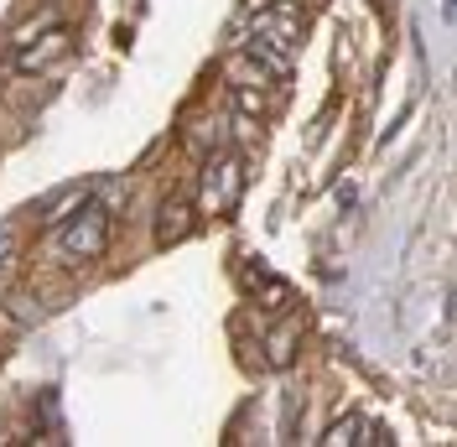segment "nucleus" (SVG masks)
<instances>
[{"mask_svg": "<svg viewBox=\"0 0 457 447\" xmlns=\"http://www.w3.org/2000/svg\"><path fill=\"white\" fill-rule=\"evenodd\" d=\"M250 63L260 73H270V79H286L291 73V21H276V27L255 31L250 37Z\"/></svg>", "mask_w": 457, "mask_h": 447, "instance_id": "7ed1b4c3", "label": "nucleus"}, {"mask_svg": "<svg viewBox=\"0 0 457 447\" xmlns=\"http://www.w3.org/2000/svg\"><path fill=\"white\" fill-rule=\"evenodd\" d=\"M187 229H193V203H187V198H171L167 208H162V224H156V245L182 240Z\"/></svg>", "mask_w": 457, "mask_h": 447, "instance_id": "20e7f679", "label": "nucleus"}, {"mask_svg": "<svg viewBox=\"0 0 457 447\" xmlns=\"http://www.w3.org/2000/svg\"><path fill=\"white\" fill-rule=\"evenodd\" d=\"M11 255H16V234L0 229V266H11Z\"/></svg>", "mask_w": 457, "mask_h": 447, "instance_id": "0eeeda50", "label": "nucleus"}, {"mask_svg": "<svg viewBox=\"0 0 457 447\" xmlns=\"http://www.w3.org/2000/svg\"><path fill=\"white\" fill-rule=\"evenodd\" d=\"M62 47H68V31H53L47 42H37V47H31V53L21 57V63H16V73H37V68H42L47 57H57Z\"/></svg>", "mask_w": 457, "mask_h": 447, "instance_id": "423d86ee", "label": "nucleus"}, {"mask_svg": "<svg viewBox=\"0 0 457 447\" xmlns=\"http://www.w3.org/2000/svg\"><path fill=\"white\" fill-rule=\"evenodd\" d=\"M296 333H302L296 323H281L276 333L265 338V343H270V349H265V359L276 364V369H286V364H291V354H296Z\"/></svg>", "mask_w": 457, "mask_h": 447, "instance_id": "39448f33", "label": "nucleus"}, {"mask_svg": "<svg viewBox=\"0 0 457 447\" xmlns=\"http://www.w3.org/2000/svg\"><path fill=\"white\" fill-rule=\"evenodd\" d=\"M239 193H245V162L224 151V156H213L208 167H203V193L198 203L208 214H234L239 208Z\"/></svg>", "mask_w": 457, "mask_h": 447, "instance_id": "f03ea898", "label": "nucleus"}, {"mask_svg": "<svg viewBox=\"0 0 457 447\" xmlns=\"http://www.w3.org/2000/svg\"><path fill=\"white\" fill-rule=\"evenodd\" d=\"M57 245L73 260H99V255L110 250V208L99 198L79 203V214L62 219V229H57Z\"/></svg>", "mask_w": 457, "mask_h": 447, "instance_id": "f257e3e1", "label": "nucleus"}]
</instances>
